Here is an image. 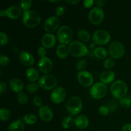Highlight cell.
Returning a JSON list of instances; mask_svg holds the SVG:
<instances>
[{
    "label": "cell",
    "mask_w": 131,
    "mask_h": 131,
    "mask_svg": "<svg viewBox=\"0 0 131 131\" xmlns=\"http://www.w3.org/2000/svg\"><path fill=\"white\" fill-rule=\"evenodd\" d=\"M110 92L116 99H122L125 97L128 92L127 84L123 81H116L111 84Z\"/></svg>",
    "instance_id": "obj_1"
},
{
    "label": "cell",
    "mask_w": 131,
    "mask_h": 131,
    "mask_svg": "<svg viewBox=\"0 0 131 131\" xmlns=\"http://www.w3.org/2000/svg\"><path fill=\"white\" fill-rule=\"evenodd\" d=\"M23 23L28 28H35L41 22L40 15L33 10L24 12L23 15Z\"/></svg>",
    "instance_id": "obj_2"
},
{
    "label": "cell",
    "mask_w": 131,
    "mask_h": 131,
    "mask_svg": "<svg viewBox=\"0 0 131 131\" xmlns=\"http://www.w3.org/2000/svg\"><path fill=\"white\" fill-rule=\"evenodd\" d=\"M69 52L74 57H83L88 54V51L86 46L81 42L73 41L69 46Z\"/></svg>",
    "instance_id": "obj_3"
},
{
    "label": "cell",
    "mask_w": 131,
    "mask_h": 131,
    "mask_svg": "<svg viewBox=\"0 0 131 131\" xmlns=\"http://www.w3.org/2000/svg\"><path fill=\"white\" fill-rule=\"evenodd\" d=\"M83 103L78 96H72L70 97L67 103V111L72 116L78 115L82 110Z\"/></svg>",
    "instance_id": "obj_4"
},
{
    "label": "cell",
    "mask_w": 131,
    "mask_h": 131,
    "mask_svg": "<svg viewBox=\"0 0 131 131\" xmlns=\"http://www.w3.org/2000/svg\"><path fill=\"white\" fill-rule=\"evenodd\" d=\"M72 37L73 33L70 27L63 25L59 28L57 33V38L60 43L63 45L69 43L72 41Z\"/></svg>",
    "instance_id": "obj_5"
},
{
    "label": "cell",
    "mask_w": 131,
    "mask_h": 131,
    "mask_svg": "<svg viewBox=\"0 0 131 131\" xmlns=\"http://www.w3.org/2000/svg\"><path fill=\"white\" fill-rule=\"evenodd\" d=\"M38 84L43 89L50 90L53 89L57 85V79L54 75L47 74L40 78Z\"/></svg>",
    "instance_id": "obj_6"
},
{
    "label": "cell",
    "mask_w": 131,
    "mask_h": 131,
    "mask_svg": "<svg viewBox=\"0 0 131 131\" xmlns=\"http://www.w3.org/2000/svg\"><path fill=\"white\" fill-rule=\"evenodd\" d=\"M107 87L102 83H95L90 88V95L95 99H101L106 96L107 93Z\"/></svg>",
    "instance_id": "obj_7"
},
{
    "label": "cell",
    "mask_w": 131,
    "mask_h": 131,
    "mask_svg": "<svg viewBox=\"0 0 131 131\" xmlns=\"http://www.w3.org/2000/svg\"><path fill=\"white\" fill-rule=\"evenodd\" d=\"M92 39L95 44L102 46V45L107 44L110 42V41L111 40V36L110 33L106 31L103 29H99L93 33Z\"/></svg>",
    "instance_id": "obj_8"
},
{
    "label": "cell",
    "mask_w": 131,
    "mask_h": 131,
    "mask_svg": "<svg viewBox=\"0 0 131 131\" xmlns=\"http://www.w3.org/2000/svg\"><path fill=\"white\" fill-rule=\"evenodd\" d=\"M104 13L101 8L95 7L90 10L88 15L90 22L93 25L100 24L104 20Z\"/></svg>",
    "instance_id": "obj_9"
},
{
    "label": "cell",
    "mask_w": 131,
    "mask_h": 131,
    "mask_svg": "<svg viewBox=\"0 0 131 131\" xmlns=\"http://www.w3.org/2000/svg\"><path fill=\"white\" fill-rule=\"evenodd\" d=\"M109 52L113 58L118 59L122 57L125 53L124 45L119 42H113L109 47Z\"/></svg>",
    "instance_id": "obj_10"
},
{
    "label": "cell",
    "mask_w": 131,
    "mask_h": 131,
    "mask_svg": "<svg viewBox=\"0 0 131 131\" xmlns=\"http://www.w3.org/2000/svg\"><path fill=\"white\" fill-rule=\"evenodd\" d=\"M66 97V91L62 87H58L51 93V99L53 103L59 104L63 102Z\"/></svg>",
    "instance_id": "obj_11"
},
{
    "label": "cell",
    "mask_w": 131,
    "mask_h": 131,
    "mask_svg": "<svg viewBox=\"0 0 131 131\" xmlns=\"http://www.w3.org/2000/svg\"><path fill=\"white\" fill-rule=\"evenodd\" d=\"M77 78L79 83L83 86L89 87L92 86L93 83V78L92 75L89 72L85 70L79 72Z\"/></svg>",
    "instance_id": "obj_12"
},
{
    "label": "cell",
    "mask_w": 131,
    "mask_h": 131,
    "mask_svg": "<svg viewBox=\"0 0 131 131\" xmlns=\"http://www.w3.org/2000/svg\"><path fill=\"white\" fill-rule=\"evenodd\" d=\"M60 25V20L56 16L49 17L44 23V29L48 33L54 32Z\"/></svg>",
    "instance_id": "obj_13"
},
{
    "label": "cell",
    "mask_w": 131,
    "mask_h": 131,
    "mask_svg": "<svg viewBox=\"0 0 131 131\" xmlns=\"http://www.w3.org/2000/svg\"><path fill=\"white\" fill-rule=\"evenodd\" d=\"M38 68L39 70L43 74H49L51 72L53 68V63L49 58H41L38 61Z\"/></svg>",
    "instance_id": "obj_14"
},
{
    "label": "cell",
    "mask_w": 131,
    "mask_h": 131,
    "mask_svg": "<svg viewBox=\"0 0 131 131\" xmlns=\"http://www.w3.org/2000/svg\"><path fill=\"white\" fill-rule=\"evenodd\" d=\"M19 61L25 66H31L34 64L35 59L33 55L26 51H23L19 54Z\"/></svg>",
    "instance_id": "obj_15"
},
{
    "label": "cell",
    "mask_w": 131,
    "mask_h": 131,
    "mask_svg": "<svg viewBox=\"0 0 131 131\" xmlns=\"http://www.w3.org/2000/svg\"><path fill=\"white\" fill-rule=\"evenodd\" d=\"M38 115L40 118L44 122H49L53 118L52 111L48 106H43L40 107L38 111Z\"/></svg>",
    "instance_id": "obj_16"
},
{
    "label": "cell",
    "mask_w": 131,
    "mask_h": 131,
    "mask_svg": "<svg viewBox=\"0 0 131 131\" xmlns=\"http://www.w3.org/2000/svg\"><path fill=\"white\" fill-rule=\"evenodd\" d=\"M41 43H42V46L45 48H51L56 43V37L53 34H51V33L45 34L42 37Z\"/></svg>",
    "instance_id": "obj_17"
},
{
    "label": "cell",
    "mask_w": 131,
    "mask_h": 131,
    "mask_svg": "<svg viewBox=\"0 0 131 131\" xmlns=\"http://www.w3.org/2000/svg\"><path fill=\"white\" fill-rule=\"evenodd\" d=\"M6 16L11 19H18L22 15V9L19 6H9L6 10Z\"/></svg>",
    "instance_id": "obj_18"
},
{
    "label": "cell",
    "mask_w": 131,
    "mask_h": 131,
    "mask_svg": "<svg viewBox=\"0 0 131 131\" xmlns=\"http://www.w3.org/2000/svg\"><path fill=\"white\" fill-rule=\"evenodd\" d=\"M74 125L79 129H84L89 125V120L84 115H79L74 119Z\"/></svg>",
    "instance_id": "obj_19"
},
{
    "label": "cell",
    "mask_w": 131,
    "mask_h": 131,
    "mask_svg": "<svg viewBox=\"0 0 131 131\" xmlns=\"http://www.w3.org/2000/svg\"><path fill=\"white\" fill-rule=\"evenodd\" d=\"M115 78V74L111 70H106L101 73L100 75L101 81L104 84H110L114 81Z\"/></svg>",
    "instance_id": "obj_20"
},
{
    "label": "cell",
    "mask_w": 131,
    "mask_h": 131,
    "mask_svg": "<svg viewBox=\"0 0 131 131\" xmlns=\"http://www.w3.org/2000/svg\"><path fill=\"white\" fill-rule=\"evenodd\" d=\"M9 85L12 90L16 93H20L22 92L24 87L23 81L18 78H13L9 82Z\"/></svg>",
    "instance_id": "obj_21"
},
{
    "label": "cell",
    "mask_w": 131,
    "mask_h": 131,
    "mask_svg": "<svg viewBox=\"0 0 131 131\" xmlns=\"http://www.w3.org/2000/svg\"><path fill=\"white\" fill-rule=\"evenodd\" d=\"M24 124L21 120L19 119L13 122L8 127V131H24Z\"/></svg>",
    "instance_id": "obj_22"
},
{
    "label": "cell",
    "mask_w": 131,
    "mask_h": 131,
    "mask_svg": "<svg viewBox=\"0 0 131 131\" xmlns=\"http://www.w3.org/2000/svg\"><path fill=\"white\" fill-rule=\"evenodd\" d=\"M26 76L29 81L33 83L38 79L39 73L37 69L33 67H31L29 68L26 72Z\"/></svg>",
    "instance_id": "obj_23"
},
{
    "label": "cell",
    "mask_w": 131,
    "mask_h": 131,
    "mask_svg": "<svg viewBox=\"0 0 131 131\" xmlns=\"http://www.w3.org/2000/svg\"><path fill=\"white\" fill-rule=\"evenodd\" d=\"M69 52V47H67L65 45H59L56 49V54L61 59H65V58L67 57Z\"/></svg>",
    "instance_id": "obj_24"
},
{
    "label": "cell",
    "mask_w": 131,
    "mask_h": 131,
    "mask_svg": "<svg viewBox=\"0 0 131 131\" xmlns=\"http://www.w3.org/2000/svg\"><path fill=\"white\" fill-rule=\"evenodd\" d=\"M78 38L81 42H88L90 40V35L85 29H80L78 33Z\"/></svg>",
    "instance_id": "obj_25"
},
{
    "label": "cell",
    "mask_w": 131,
    "mask_h": 131,
    "mask_svg": "<svg viewBox=\"0 0 131 131\" xmlns=\"http://www.w3.org/2000/svg\"><path fill=\"white\" fill-rule=\"evenodd\" d=\"M93 54L97 58L104 59L107 56V52L106 49L104 47H99L95 49V50L93 51Z\"/></svg>",
    "instance_id": "obj_26"
},
{
    "label": "cell",
    "mask_w": 131,
    "mask_h": 131,
    "mask_svg": "<svg viewBox=\"0 0 131 131\" xmlns=\"http://www.w3.org/2000/svg\"><path fill=\"white\" fill-rule=\"evenodd\" d=\"M37 116L31 113L26 114L23 116V121L26 124L28 125H33L35 124L37 122Z\"/></svg>",
    "instance_id": "obj_27"
},
{
    "label": "cell",
    "mask_w": 131,
    "mask_h": 131,
    "mask_svg": "<svg viewBox=\"0 0 131 131\" xmlns=\"http://www.w3.org/2000/svg\"><path fill=\"white\" fill-rule=\"evenodd\" d=\"M73 124H74V120L71 116H65L62 120V126L65 129L71 127Z\"/></svg>",
    "instance_id": "obj_28"
},
{
    "label": "cell",
    "mask_w": 131,
    "mask_h": 131,
    "mask_svg": "<svg viewBox=\"0 0 131 131\" xmlns=\"http://www.w3.org/2000/svg\"><path fill=\"white\" fill-rule=\"evenodd\" d=\"M11 113L6 108H1L0 110V119L2 121H8L11 118Z\"/></svg>",
    "instance_id": "obj_29"
},
{
    "label": "cell",
    "mask_w": 131,
    "mask_h": 131,
    "mask_svg": "<svg viewBox=\"0 0 131 131\" xmlns=\"http://www.w3.org/2000/svg\"><path fill=\"white\" fill-rule=\"evenodd\" d=\"M38 90V84L36 83H30L27 85L26 86V91L28 93L33 94L36 93Z\"/></svg>",
    "instance_id": "obj_30"
},
{
    "label": "cell",
    "mask_w": 131,
    "mask_h": 131,
    "mask_svg": "<svg viewBox=\"0 0 131 131\" xmlns=\"http://www.w3.org/2000/svg\"><path fill=\"white\" fill-rule=\"evenodd\" d=\"M20 7L24 12H26L29 10L32 5V1L31 0H23L20 1Z\"/></svg>",
    "instance_id": "obj_31"
},
{
    "label": "cell",
    "mask_w": 131,
    "mask_h": 131,
    "mask_svg": "<svg viewBox=\"0 0 131 131\" xmlns=\"http://www.w3.org/2000/svg\"><path fill=\"white\" fill-rule=\"evenodd\" d=\"M17 99L19 103L20 104H26L28 101V96L24 93H23V92H20V93H18L17 96Z\"/></svg>",
    "instance_id": "obj_32"
},
{
    "label": "cell",
    "mask_w": 131,
    "mask_h": 131,
    "mask_svg": "<svg viewBox=\"0 0 131 131\" xmlns=\"http://www.w3.org/2000/svg\"><path fill=\"white\" fill-rule=\"evenodd\" d=\"M118 102L115 99L110 100L107 105V107H108L109 110H110V112H113V111H115L118 108Z\"/></svg>",
    "instance_id": "obj_33"
},
{
    "label": "cell",
    "mask_w": 131,
    "mask_h": 131,
    "mask_svg": "<svg viewBox=\"0 0 131 131\" xmlns=\"http://www.w3.org/2000/svg\"><path fill=\"white\" fill-rule=\"evenodd\" d=\"M120 105L125 109H128L131 106V100L129 98H124L120 100Z\"/></svg>",
    "instance_id": "obj_34"
},
{
    "label": "cell",
    "mask_w": 131,
    "mask_h": 131,
    "mask_svg": "<svg viewBox=\"0 0 131 131\" xmlns=\"http://www.w3.org/2000/svg\"><path fill=\"white\" fill-rule=\"evenodd\" d=\"M115 65V60L113 58H108L104 62V66L106 69H110Z\"/></svg>",
    "instance_id": "obj_35"
},
{
    "label": "cell",
    "mask_w": 131,
    "mask_h": 131,
    "mask_svg": "<svg viewBox=\"0 0 131 131\" xmlns=\"http://www.w3.org/2000/svg\"><path fill=\"white\" fill-rule=\"evenodd\" d=\"M10 58L6 55L1 54L0 56V65L1 66H5L10 63Z\"/></svg>",
    "instance_id": "obj_36"
},
{
    "label": "cell",
    "mask_w": 131,
    "mask_h": 131,
    "mask_svg": "<svg viewBox=\"0 0 131 131\" xmlns=\"http://www.w3.org/2000/svg\"><path fill=\"white\" fill-rule=\"evenodd\" d=\"M86 65L87 63L85 60H79L76 64V69L78 70H80V71H83V69H85V67H86Z\"/></svg>",
    "instance_id": "obj_37"
},
{
    "label": "cell",
    "mask_w": 131,
    "mask_h": 131,
    "mask_svg": "<svg viewBox=\"0 0 131 131\" xmlns=\"http://www.w3.org/2000/svg\"><path fill=\"white\" fill-rule=\"evenodd\" d=\"M65 12V7L63 5H58L55 8V14L57 16H61Z\"/></svg>",
    "instance_id": "obj_38"
},
{
    "label": "cell",
    "mask_w": 131,
    "mask_h": 131,
    "mask_svg": "<svg viewBox=\"0 0 131 131\" xmlns=\"http://www.w3.org/2000/svg\"><path fill=\"white\" fill-rule=\"evenodd\" d=\"M8 42V37L3 32L0 33V43L1 46H5Z\"/></svg>",
    "instance_id": "obj_39"
},
{
    "label": "cell",
    "mask_w": 131,
    "mask_h": 131,
    "mask_svg": "<svg viewBox=\"0 0 131 131\" xmlns=\"http://www.w3.org/2000/svg\"><path fill=\"white\" fill-rule=\"evenodd\" d=\"M99 112L102 116H106L110 113V110L106 106H101L99 108Z\"/></svg>",
    "instance_id": "obj_40"
},
{
    "label": "cell",
    "mask_w": 131,
    "mask_h": 131,
    "mask_svg": "<svg viewBox=\"0 0 131 131\" xmlns=\"http://www.w3.org/2000/svg\"><path fill=\"white\" fill-rule=\"evenodd\" d=\"M33 104H34L35 106L38 107H42V103H43L42 99L39 97V96H35V97H34V98H33Z\"/></svg>",
    "instance_id": "obj_41"
},
{
    "label": "cell",
    "mask_w": 131,
    "mask_h": 131,
    "mask_svg": "<svg viewBox=\"0 0 131 131\" xmlns=\"http://www.w3.org/2000/svg\"><path fill=\"white\" fill-rule=\"evenodd\" d=\"M37 52H38V54L40 56L41 58H44L46 57V54H47V51L45 47H39L37 50Z\"/></svg>",
    "instance_id": "obj_42"
},
{
    "label": "cell",
    "mask_w": 131,
    "mask_h": 131,
    "mask_svg": "<svg viewBox=\"0 0 131 131\" xmlns=\"http://www.w3.org/2000/svg\"><path fill=\"white\" fill-rule=\"evenodd\" d=\"M93 3H94V1L93 0H85L84 1V7L87 8H90L93 5Z\"/></svg>",
    "instance_id": "obj_43"
},
{
    "label": "cell",
    "mask_w": 131,
    "mask_h": 131,
    "mask_svg": "<svg viewBox=\"0 0 131 131\" xmlns=\"http://www.w3.org/2000/svg\"><path fill=\"white\" fill-rule=\"evenodd\" d=\"M6 89V85L5 83L1 82L0 83V94L3 95Z\"/></svg>",
    "instance_id": "obj_44"
},
{
    "label": "cell",
    "mask_w": 131,
    "mask_h": 131,
    "mask_svg": "<svg viewBox=\"0 0 131 131\" xmlns=\"http://www.w3.org/2000/svg\"><path fill=\"white\" fill-rule=\"evenodd\" d=\"M106 1L105 0H98V1H96V4L97 5V7H102V6H104V5L106 4Z\"/></svg>",
    "instance_id": "obj_45"
},
{
    "label": "cell",
    "mask_w": 131,
    "mask_h": 131,
    "mask_svg": "<svg viewBox=\"0 0 131 131\" xmlns=\"http://www.w3.org/2000/svg\"><path fill=\"white\" fill-rule=\"evenodd\" d=\"M122 131H131V124H128L124 125L122 128Z\"/></svg>",
    "instance_id": "obj_46"
},
{
    "label": "cell",
    "mask_w": 131,
    "mask_h": 131,
    "mask_svg": "<svg viewBox=\"0 0 131 131\" xmlns=\"http://www.w3.org/2000/svg\"><path fill=\"white\" fill-rule=\"evenodd\" d=\"M79 2H80L79 0H66V3L72 5H76V4H78Z\"/></svg>",
    "instance_id": "obj_47"
},
{
    "label": "cell",
    "mask_w": 131,
    "mask_h": 131,
    "mask_svg": "<svg viewBox=\"0 0 131 131\" xmlns=\"http://www.w3.org/2000/svg\"><path fill=\"white\" fill-rule=\"evenodd\" d=\"M5 15H6V10H4V9H2V10H1V11H0V16L4 17V16H5Z\"/></svg>",
    "instance_id": "obj_48"
},
{
    "label": "cell",
    "mask_w": 131,
    "mask_h": 131,
    "mask_svg": "<svg viewBox=\"0 0 131 131\" xmlns=\"http://www.w3.org/2000/svg\"><path fill=\"white\" fill-rule=\"evenodd\" d=\"M95 43L94 42H93V43H91V44H90V48L91 49H92L95 48Z\"/></svg>",
    "instance_id": "obj_49"
},
{
    "label": "cell",
    "mask_w": 131,
    "mask_h": 131,
    "mask_svg": "<svg viewBox=\"0 0 131 131\" xmlns=\"http://www.w3.org/2000/svg\"><path fill=\"white\" fill-rule=\"evenodd\" d=\"M60 1H52V0H51V1H49V2H51V3H58V2H60Z\"/></svg>",
    "instance_id": "obj_50"
}]
</instances>
